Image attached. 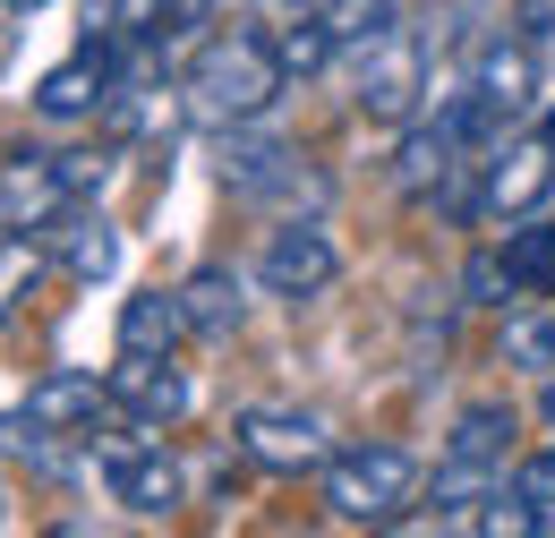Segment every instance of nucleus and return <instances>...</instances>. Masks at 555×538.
Masks as SVG:
<instances>
[{"label": "nucleus", "instance_id": "obj_5", "mask_svg": "<svg viewBox=\"0 0 555 538\" xmlns=\"http://www.w3.org/2000/svg\"><path fill=\"white\" fill-rule=\"evenodd\" d=\"M547 189H555V129H504L479 163L470 214H479V222H521Z\"/></svg>", "mask_w": 555, "mask_h": 538}, {"label": "nucleus", "instance_id": "obj_24", "mask_svg": "<svg viewBox=\"0 0 555 538\" xmlns=\"http://www.w3.org/2000/svg\"><path fill=\"white\" fill-rule=\"evenodd\" d=\"M308 9H325V0H248V17L274 35V26H291V17H308Z\"/></svg>", "mask_w": 555, "mask_h": 538}, {"label": "nucleus", "instance_id": "obj_26", "mask_svg": "<svg viewBox=\"0 0 555 538\" xmlns=\"http://www.w3.org/2000/svg\"><path fill=\"white\" fill-rule=\"evenodd\" d=\"M0 9H9V17H35V9H43V0H0Z\"/></svg>", "mask_w": 555, "mask_h": 538}, {"label": "nucleus", "instance_id": "obj_23", "mask_svg": "<svg viewBox=\"0 0 555 538\" xmlns=\"http://www.w3.org/2000/svg\"><path fill=\"white\" fill-rule=\"evenodd\" d=\"M163 26H171V43L206 35V26H214V0H163Z\"/></svg>", "mask_w": 555, "mask_h": 538}, {"label": "nucleus", "instance_id": "obj_1", "mask_svg": "<svg viewBox=\"0 0 555 538\" xmlns=\"http://www.w3.org/2000/svg\"><path fill=\"white\" fill-rule=\"evenodd\" d=\"M291 68H282L274 35L266 26H222V35H197V52L180 68V112L197 129H257L266 112L282 103Z\"/></svg>", "mask_w": 555, "mask_h": 538}, {"label": "nucleus", "instance_id": "obj_15", "mask_svg": "<svg viewBox=\"0 0 555 538\" xmlns=\"http://www.w3.org/2000/svg\"><path fill=\"white\" fill-rule=\"evenodd\" d=\"M180 308H189V334H197V342H231V334H240V317H248L240 273H231V266H197L189 282H180Z\"/></svg>", "mask_w": 555, "mask_h": 538}, {"label": "nucleus", "instance_id": "obj_20", "mask_svg": "<svg viewBox=\"0 0 555 538\" xmlns=\"http://www.w3.org/2000/svg\"><path fill=\"white\" fill-rule=\"evenodd\" d=\"M504 350H513V368L555 376V317H513V308H504Z\"/></svg>", "mask_w": 555, "mask_h": 538}, {"label": "nucleus", "instance_id": "obj_14", "mask_svg": "<svg viewBox=\"0 0 555 538\" xmlns=\"http://www.w3.org/2000/svg\"><path fill=\"white\" fill-rule=\"evenodd\" d=\"M103 94H112V61H103V43H77L61 68L35 77V112H43V120H86V112H103Z\"/></svg>", "mask_w": 555, "mask_h": 538}, {"label": "nucleus", "instance_id": "obj_10", "mask_svg": "<svg viewBox=\"0 0 555 538\" xmlns=\"http://www.w3.org/2000/svg\"><path fill=\"white\" fill-rule=\"evenodd\" d=\"M103 385H112V410H129V419H145V427H180L189 402H197L189 376L171 368V350H120Z\"/></svg>", "mask_w": 555, "mask_h": 538}, {"label": "nucleus", "instance_id": "obj_4", "mask_svg": "<svg viewBox=\"0 0 555 538\" xmlns=\"http://www.w3.org/2000/svg\"><path fill=\"white\" fill-rule=\"evenodd\" d=\"M317 478H325V513L350 522V530H393L418 504V462L402 445H350Z\"/></svg>", "mask_w": 555, "mask_h": 538}, {"label": "nucleus", "instance_id": "obj_16", "mask_svg": "<svg viewBox=\"0 0 555 538\" xmlns=\"http://www.w3.org/2000/svg\"><path fill=\"white\" fill-rule=\"evenodd\" d=\"M180 334H189L180 291H129L120 299V350H171Z\"/></svg>", "mask_w": 555, "mask_h": 538}, {"label": "nucleus", "instance_id": "obj_7", "mask_svg": "<svg viewBox=\"0 0 555 538\" xmlns=\"http://www.w3.org/2000/svg\"><path fill=\"white\" fill-rule=\"evenodd\" d=\"M350 61H359V112H367V120H418V112H427V52H418L411 26L359 43Z\"/></svg>", "mask_w": 555, "mask_h": 538}, {"label": "nucleus", "instance_id": "obj_12", "mask_svg": "<svg viewBox=\"0 0 555 538\" xmlns=\"http://www.w3.org/2000/svg\"><path fill=\"white\" fill-rule=\"evenodd\" d=\"M35 240H43V257L69 273V282H112V273H120V231H112V214H103V205H86V197L61 205Z\"/></svg>", "mask_w": 555, "mask_h": 538}, {"label": "nucleus", "instance_id": "obj_8", "mask_svg": "<svg viewBox=\"0 0 555 538\" xmlns=\"http://www.w3.org/2000/svg\"><path fill=\"white\" fill-rule=\"evenodd\" d=\"M539 77H547V61H539V52L504 26V35H487V43H479V61H470V77H462V86L487 103V120L521 129V120H539V103H547V86H539Z\"/></svg>", "mask_w": 555, "mask_h": 538}, {"label": "nucleus", "instance_id": "obj_22", "mask_svg": "<svg viewBox=\"0 0 555 538\" xmlns=\"http://www.w3.org/2000/svg\"><path fill=\"white\" fill-rule=\"evenodd\" d=\"M513 35H521L539 61H555V0H513Z\"/></svg>", "mask_w": 555, "mask_h": 538}, {"label": "nucleus", "instance_id": "obj_11", "mask_svg": "<svg viewBox=\"0 0 555 538\" xmlns=\"http://www.w3.org/2000/svg\"><path fill=\"white\" fill-rule=\"evenodd\" d=\"M17 419H26V427H52V436H69V445H94V427L112 419V385H94L86 368H52V376L26 385Z\"/></svg>", "mask_w": 555, "mask_h": 538}, {"label": "nucleus", "instance_id": "obj_19", "mask_svg": "<svg viewBox=\"0 0 555 538\" xmlns=\"http://www.w3.org/2000/svg\"><path fill=\"white\" fill-rule=\"evenodd\" d=\"M35 282H43V240L35 231H0V325L26 308Z\"/></svg>", "mask_w": 555, "mask_h": 538}, {"label": "nucleus", "instance_id": "obj_25", "mask_svg": "<svg viewBox=\"0 0 555 538\" xmlns=\"http://www.w3.org/2000/svg\"><path fill=\"white\" fill-rule=\"evenodd\" d=\"M539 419H547V427H555V376H547V385H539Z\"/></svg>", "mask_w": 555, "mask_h": 538}, {"label": "nucleus", "instance_id": "obj_21", "mask_svg": "<svg viewBox=\"0 0 555 538\" xmlns=\"http://www.w3.org/2000/svg\"><path fill=\"white\" fill-rule=\"evenodd\" d=\"M513 487H521V496H530V504H539V513L555 522V445L521 453V462H513Z\"/></svg>", "mask_w": 555, "mask_h": 538}, {"label": "nucleus", "instance_id": "obj_17", "mask_svg": "<svg viewBox=\"0 0 555 538\" xmlns=\"http://www.w3.org/2000/svg\"><path fill=\"white\" fill-rule=\"evenodd\" d=\"M495 257H504V273H513L521 299H547V291H555V222H530V214H521V222L504 231Z\"/></svg>", "mask_w": 555, "mask_h": 538}, {"label": "nucleus", "instance_id": "obj_6", "mask_svg": "<svg viewBox=\"0 0 555 538\" xmlns=\"http://www.w3.org/2000/svg\"><path fill=\"white\" fill-rule=\"evenodd\" d=\"M231 445H240V462L266 478H308L334 462V445H325V419L317 410H282V402H248L231 419Z\"/></svg>", "mask_w": 555, "mask_h": 538}, {"label": "nucleus", "instance_id": "obj_2", "mask_svg": "<svg viewBox=\"0 0 555 538\" xmlns=\"http://www.w3.org/2000/svg\"><path fill=\"white\" fill-rule=\"evenodd\" d=\"M86 453H94V471H103V487H112V504H129L138 522L180 513L189 478H180V453L163 445V427H145V419H129V410H112L103 436H94Z\"/></svg>", "mask_w": 555, "mask_h": 538}, {"label": "nucleus", "instance_id": "obj_27", "mask_svg": "<svg viewBox=\"0 0 555 538\" xmlns=\"http://www.w3.org/2000/svg\"><path fill=\"white\" fill-rule=\"evenodd\" d=\"M0 522H9V496H0Z\"/></svg>", "mask_w": 555, "mask_h": 538}, {"label": "nucleus", "instance_id": "obj_9", "mask_svg": "<svg viewBox=\"0 0 555 538\" xmlns=\"http://www.w3.org/2000/svg\"><path fill=\"white\" fill-rule=\"evenodd\" d=\"M257 282H266L274 299H325V291L343 282V248L325 240V222H317V214H299V222H282L274 240H266Z\"/></svg>", "mask_w": 555, "mask_h": 538}, {"label": "nucleus", "instance_id": "obj_3", "mask_svg": "<svg viewBox=\"0 0 555 538\" xmlns=\"http://www.w3.org/2000/svg\"><path fill=\"white\" fill-rule=\"evenodd\" d=\"M222 189L274 222H299V214H325V171L282 145V137H248V129H222Z\"/></svg>", "mask_w": 555, "mask_h": 538}, {"label": "nucleus", "instance_id": "obj_13", "mask_svg": "<svg viewBox=\"0 0 555 538\" xmlns=\"http://www.w3.org/2000/svg\"><path fill=\"white\" fill-rule=\"evenodd\" d=\"M61 205H77L61 154H0V231H43Z\"/></svg>", "mask_w": 555, "mask_h": 538}, {"label": "nucleus", "instance_id": "obj_18", "mask_svg": "<svg viewBox=\"0 0 555 538\" xmlns=\"http://www.w3.org/2000/svg\"><path fill=\"white\" fill-rule=\"evenodd\" d=\"M274 52L291 77H317L325 61H343V43H334V26H325V9H308V17H291V26H274Z\"/></svg>", "mask_w": 555, "mask_h": 538}]
</instances>
